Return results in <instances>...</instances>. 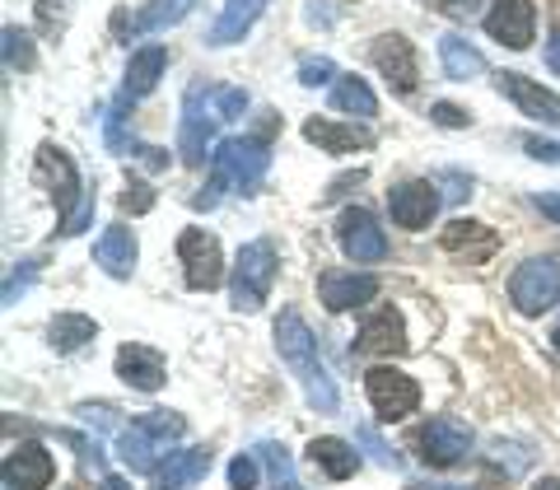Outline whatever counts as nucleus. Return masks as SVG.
Returning <instances> with one entry per match:
<instances>
[{
  "instance_id": "obj_15",
  "label": "nucleus",
  "mask_w": 560,
  "mask_h": 490,
  "mask_svg": "<svg viewBox=\"0 0 560 490\" xmlns=\"http://www.w3.org/2000/svg\"><path fill=\"white\" fill-rule=\"evenodd\" d=\"M486 33L495 43H504L510 51L533 47V33H537V5L533 0H495L486 14Z\"/></svg>"
},
{
  "instance_id": "obj_40",
  "label": "nucleus",
  "mask_w": 560,
  "mask_h": 490,
  "mask_svg": "<svg viewBox=\"0 0 560 490\" xmlns=\"http://www.w3.org/2000/svg\"><path fill=\"white\" fill-rule=\"evenodd\" d=\"M537 210H541L547 220L560 224V191H537Z\"/></svg>"
},
{
  "instance_id": "obj_16",
  "label": "nucleus",
  "mask_w": 560,
  "mask_h": 490,
  "mask_svg": "<svg viewBox=\"0 0 560 490\" xmlns=\"http://www.w3.org/2000/svg\"><path fill=\"white\" fill-rule=\"evenodd\" d=\"M117 378L127 383L136 393H160L164 378H168V364L154 346H140V341H127L117 350Z\"/></svg>"
},
{
  "instance_id": "obj_12",
  "label": "nucleus",
  "mask_w": 560,
  "mask_h": 490,
  "mask_svg": "<svg viewBox=\"0 0 560 490\" xmlns=\"http://www.w3.org/2000/svg\"><path fill=\"white\" fill-rule=\"evenodd\" d=\"M388 215H393L397 230H430V220L440 215V187L430 178L397 183L388 191Z\"/></svg>"
},
{
  "instance_id": "obj_27",
  "label": "nucleus",
  "mask_w": 560,
  "mask_h": 490,
  "mask_svg": "<svg viewBox=\"0 0 560 490\" xmlns=\"http://www.w3.org/2000/svg\"><path fill=\"white\" fill-rule=\"evenodd\" d=\"M308 458L318 463L331 481H346V477H355V471H360V453H355V444L337 440V434H323V440H313V444H308Z\"/></svg>"
},
{
  "instance_id": "obj_25",
  "label": "nucleus",
  "mask_w": 560,
  "mask_h": 490,
  "mask_svg": "<svg viewBox=\"0 0 560 490\" xmlns=\"http://www.w3.org/2000/svg\"><path fill=\"white\" fill-rule=\"evenodd\" d=\"M495 248H500L495 230H486V224H477V220H453L444 230V253H467L471 261H486Z\"/></svg>"
},
{
  "instance_id": "obj_49",
  "label": "nucleus",
  "mask_w": 560,
  "mask_h": 490,
  "mask_svg": "<svg viewBox=\"0 0 560 490\" xmlns=\"http://www.w3.org/2000/svg\"><path fill=\"white\" fill-rule=\"evenodd\" d=\"M551 346H556V350H560V327H556V331H551Z\"/></svg>"
},
{
  "instance_id": "obj_41",
  "label": "nucleus",
  "mask_w": 560,
  "mask_h": 490,
  "mask_svg": "<svg viewBox=\"0 0 560 490\" xmlns=\"http://www.w3.org/2000/svg\"><path fill=\"white\" fill-rule=\"evenodd\" d=\"M355 183H364V168H355V173H346V178H337L327 187V201H337V197H346V187H355Z\"/></svg>"
},
{
  "instance_id": "obj_28",
  "label": "nucleus",
  "mask_w": 560,
  "mask_h": 490,
  "mask_svg": "<svg viewBox=\"0 0 560 490\" xmlns=\"http://www.w3.org/2000/svg\"><path fill=\"white\" fill-rule=\"evenodd\" d=\"M191 5H197V0H150V5L136 14V20L117 14V28H131L136 38H140V33H160L168 24H183L187 14H191Z\"/></svg>"
},
{
  "instance_id": "obj_8",
  "label": "nucleus",
  "mask_w": 560,
  "mask_h": 490,
  "mask_svg": "<svg viewBox=\"0 0 560 490\" xmlns=\"http://www.w3.org/2000/svg\"><path fill=\"white\" fill-rule=\"evenodd\" d=\"M364 393H370L378 420H407L416 407H420V383L411 374L393 370V364H378V370L364 374Z\"/></svg>"
},
{
  "instance_id": "obj_32",
  "label": "nucleus",
  "mask_w": 560,
  "mask_h": 490,
  "mask_svg": "<svg viewBox=\"0 0 560 490\" xmlns=\"http://www.w3.org/2000/svg\"><path fill=\"white\" fill-rule=\"evenodd\" d=\"M337 66H331L327 57H304L300 61V84H308V90H323V84H337Z\"/></svg>"
},
{
  "instance_id": "obj_45",
  "label": "nucleus",
  "mask_w": 560,
  "mask_h": 490,
  "mask_svg": "<svg viewBox=\"0 0 560 490\" xmlns=\"http://www.w3.org/2000/svg\"><path fill=\"white\" fill-rule=\"evenodd\" d=\"M407 490H463V486H444V481H411Z\"/></svg>"
},
{
  "instance_id": "obj_23",
  "label": "nucleus",
  "mask_w": 560,
  "mask_h": 490,
  "mask_svg": "<svg viewBox=\"0 0 560 490\" xmlns=\"http://www.w3.org/2000/svg\"><path fill=\"white\" fill-rule=\"evenodd\" d=\"M164 70H168V47L150 43V47L131 51V61H127V80H121V94H127V98H145V94L154 90V84H160Z\"/></svg>"
},
{
  "instance_id": "obj_35",
  "label": "nucleus",
  "mask_w": 560,
  "mask_h": 490,
  "mask_svg": "<svg viewBox=\"0 0 560 490\" xmlns=\"http://www.w3.org/2000/svg\"><path fill=\"white\" fill-rule=\"evenodd\" d=\"M261 458H267L276 486H280V481H294V463H290V453L280 448V444H261Z\"/></svg>"
},
{
  "instance_id": "obj_10",
  "label": "nucleus",
  "mask_w": 560,
  "mask_h": 490,
  "mask_svg": "<svg viewBox=\"0 0 560 490\" xmlns=\"http://www.w3.org/2000/svg\"><path fill=\"white\" fill-rule=\"evenodd\" d=\"M178 257L187 267V290H215L224 280V253H220V238L206 234V230H183L178 234Z\"/></svg>"
},
{
  "instance_id": "obj_5",
  "label": "nucleus",
  "mask_w": 560,
  "mask_h": 490,
  "mask_svg": "<svg viewBox=\"0 0 560 490\" xmlns=\"http://www.w3.org/2000/svg\"><path fill=\"white\" fill-rule=\"evenodd\" d=\"M276 271H280V253H276V238H253L238 248L234 261V276H230V300L238 313H257L261 304L271 300V285H276Z\"/></svg>"
},
{
  "instance_id": "obj_33",
  "label": "nucleus",
  "mask_w": 560,
  "mask_h": 490,
  "mask_svg": "<svg viewBox=\"0 0 560 490\" xmlns=\"http://www.w3.org/2000/svg\"><path fill=\"white\" fill-rule=\"evenodd\" d=\"M230 486L234 490H257V453H238L230 463Z\"/></svg>"
},
{
  "instance_id": "obj_3",
  "label": "nucleus",
  "mask_w": 560,
  "mask_h": 490,
  "mask_svg": "<svg viewBox=\"0 0 560 490\" xmlns=\"http://www.w3.org/2000/svg\"><path fill=\"white\" fill-rule=\"evenodd\" d=\"M183 434L187 420L178 411H145L117 434V458L127 471H160L164 458H173Z\"/></svg>"
},
{
  "instance_id": "obj_42",
  "label": "nucleus",
  "mask_w": 560,
  "mask_h": 490,
  "mask_svg": "<svg viewBox=\"0 0 560 490\" xmlns=\"http://www.w3.org/2000/svg\"><path fill=\"white\" fill-rule=\"evenodd\" d=\"M323 5H327V0H308V14H304V20H308V24H323V28H327V24H331V14H327Z\"/></svg>"
},
{
  "instance_id": "obj_39",
  "label": "nucleus",
  "mask_w": 560,
  "mask_h": 490,
  "mask_svg": "<svg viewBox=\"0 0 560 490\" xmlns=\"http://www.w3.org/2000/svg\"><path fill=\"white\" fill-rule=\"evenodd\" d=\"M33 285V261H20V271H14L10 280H5V304H14L20 294Z\"/></svg>"
},
{
  "instance_id": "obj_17",
  "label": "nucleus",
  "mask_w": 560,
  "mask_h": 490,
  "mask_svg": "<svg viewBox=\"0 0 560 490\" xmlns=\"http://www.w3.org/2000/svg\"><path fill=\"white\" fill-rule=\"evenodd\" d=\"M495 90L510 98L523 117H537V121H547V127H560V98H556L551 90H541L537 80L504 70V75H495Z\"/></svg>"
},
{
  "instance_id": "obj_7",
  "label": "nucleus",
  "mask_w": 560,
  "mask_h": 490,
  "mask_svg": "<svg viewBox=\"0 0 560 490\" xmlns=\"http://www.w3.org/2000/svg\"><path fill=\"white\" fill-rule=\"evenodd\" d=\"M510 300L523 318H537L560 304V257H528L510 276Z\"/></svg>"
},
{
  "instance_id": "obj_31",
  "label": "nucleus",
  "mask_w": 560,
  "mask_h": 490,
  "mask_svg": "<svg viewBox=\"0 0 560 490\" xmlns=\"http://www.w3.org/2000/svg\"><path fill=\"white\" fill-rule=\"evenodd\" d=\"M5 66L10 70H33V66H38V51H33V38H28V33L24 28H5Z\"/></svg>"
},
{
  "instance_id": "obj_22",
  "label": "nucleus",
  "mask_w": 560,
  "mask_h": 490,
  "mask_svg": "<svg viewBox=\"0 0 560 490\" xmlns=\"http://www.w3.org/2000/svg\"><path fill=\"white\" fill-rule=\"evenodd\" d=\"M206 471H210V448H183L154 471L150 490H191L197 481H206Z\"/></svg>"
},
{
  "instance_id": "obj_11",
  "label": "nucleus",
  "mask_w": 560,
  "mask_h": 490,
  "mask_svg": "<svg viewBox=\"0 0 560 490\" xmlns=\"http://www.w3.org/2000/svg\"><path fill=\"white\" fill-rule=\"evenodd\" d=\"M416 448H420V458H425L430 467H453V463H463L471 453V430L463 425V420H453V416H434V420H425V425L416 430Z\"/></svg>"
},
{
  "instance_id": "obj_48",
  "label": "nucleus",
  "mask_w": 560,
  "mask_h": 490,
  "mask_svg": "<svg viewBox=\"0 0 560 490\" xmlns=\"http://www.w3.org/2000/svg\"><path fill=\"white\" fill-rule=\"evenodd\" d=\"M276 490H304V486H294V481H280Z\"/></svg>"
},
{
  "instance_id": "obj_38",
  "label": "nucleus",
  "mask_w": 560,
  "mask_h": 490,
  "mask_svg": "<svg viewBox=\"0 0 560 490\" xmlns=\"http://www.w3.org/2000/svg\"><path fill=\"white\" fill-rule=\"evenodd\" d=\"M75 416L84 420V425H98V430H113V407H108V401H98V407H90V401H84V407H75Z\"/></svg>"
},
{
  "instance_id": "obj_34",
  "label": "nucleus",
  "mask_w": 560,
  "mask_h": 490,
  "mask_svg": "<svg viewBox=\"0 0 560 490\" xmlns=\"http://www.w3.org/2000/svg\"><path fill=\"white\" fill-rule=\"evenodd\" d=\"M121 210H131V215H145V210H154V187L131 178L127 191H121Z\"/></svg>"
},
{
  "instance_id": "obj_44",
  "label": "nucleus",
  "mask_w": 560,
  "mask_h": 490,
  "mask_svg": "<svg viewBox=\"0 0 560 490\" xmlns=\"http://www.w3.org/2000/svg\"><path fill=\"white\" fill-rule=\"evenodd\" d=\"M547 66H551L556 75H560V28L551 33V43H547Z\"/></svg>"
},
{
  "instance_id": "obj_43",
  "label": "nucleus",
  "mask_w": 560,
  "mask_h": 490,
  "mask_svg": "<svg viewBox=\"0 0 560 490\" xmlns=\"http://www.w3.org/2000/svg\"><path fill=\"white\" fill-rule=\"evenodd\" d=\"M440 10L444 14H471L477 10V0H440Z\"/></svg>"
},
{
  "instance_id": "obj_18",
  "label": "nucleus",
  "mask_w": 560,
  "mask_h": 490,
  "mask_svg": "<svg viewBox=\"0 0 560 490\" xmlns=\"http://www.w3.org/2000/svg\"><path fill=\"white\" fill-rule=\"evenodd\" d=\"M374 294H378V276H370V271H323L318 276V300L327 304V313L370 304Z\"/></svg>"
},
{
  "instance_id": "obj_19",
  "label": "nucleus",
  "mask_w": 560,
  "mask_h": 490,
  "mask_svg": "<svg viewBox=\"0 0 560 490\" xmlns=\"http://www.w3.org/2000/svg\"><path fill=\"white\" fill-rule=\"evenodd\" d=\"M304 140H313L323 154H355V150L374 145V136L364 127H355V121H337V117H308Z\"/></svg>"
},
{
  "instance_id": "obj_24",
  "label": "nucleus",
  "mask_w": 560,
  "mask_h": 490,
  "mask_svg": "<svg viewBox=\"0 0 560 490\" xmlns=\"http://www.w3.org/2000/svg\"><path fill=\"white\" fill-rule=\"evenodd\" d=\"M94 261L108 276H117V280H127L131 271H136V234L127 230V224H108L103 230V238L94 243Z\"/></svg>"
},
{
  "instance_id": "obj_21",
  "label": "nucleus",
  "mask_w": 560,
  "mask_h": 490,
  "mask_svg": "<svg viewBox=\"0 0 560 490\" xmlns=\"http://www.w3.org/2000/svg\"><path fill=\"white\" fill-rule=\"evenodd\" d=\"M267 5H271V0H224L220 20H215V28H210V47H234V43H243Z\"/></svg>"
},
{
  "instance_id": "obj_36",
  "label": "nucleus",
  "mask_w": 560,
  "mask_h": 490,
  "mask_svg": "<svg viewBox=\"0 0 560 490\" xmlns=\"http://www.w3.org/2000/svg\"><path fill=\"white\" fill-rule=\"evenodd\" d=\"M430 117L440 121V127H448V131H463V127H471V113H463L458 103H434Z\"/></svg>"
},
{
  "instance_id": "obj_37",
  "label": "nucleus",
  "mask_w": 560,
  "mask_h": 490,
  "mask_svg": "<svg viewBox=\"0 0 560 490\" xmlns=\"http://www.w3.org/2000/svg\"><path fill=\"white\" fill-rule=\"evenodd\" d=\"M523 150L541 164H560V140H537V136H523Z\"/></svg>"
},
{
  "instance_id": "obj_13",
  "label": "nucleus",
  "mask_w": 560,
  "mask_h": 490,
  "mask_svg": "<svg viewBox=\"0 0 560 490\" xmlns=\"http://www.w3.org/2000/svg\"><path fill=\"white\" fill-rule=\"evenodd\" d=\"M370 61L378 66V75L388 80L397 94H416V84H420V66H416V47H411L407 38H401V33H383V38H374Z\"/></svg>"
},
{
  "instance_id": "obj_14",
  "label": "nucleus",
  "mask_w": 560,
  "mask_h": 490,
  "mask_svg": "<svg viewBox=\"0 0 560 490\" xmlns=\"http://www.w3.org/2000/svg\"><path fill=\"white\" fill-rule=\"evenodd\" d=\"M0 477H5V490H47L57 481V458H51L38 440H28L20 448H10Z\"/></svg>"
},
{
  "instance_id": "obj_4",
  "label": "nucleus",
  "mask_w": 560,
  "mask_h": 490,
  "mask_svg": "<svg viewBox=\"0 0 560 490\" xmlns=\"http://www.w3.org/2000/svg\"><path fill=\"white\" fill-rule=\"evenodd\" d=\"M38 178L51 187V201H57V210H61V234L66 238L84 234V224L94 220V191H84L70 154L57 150V145H43L38 150Z\"/></svg>"
},
{
  "instance_id": "obj_9",
  "label": "nucleus",
  "mask_w": 560,
  "mask_h": 490,
  "mask_svg": "<svg viewBox=\"0 0 560 490\" xmlns=\"http://www.w3.org/2000/svg\"><path fill=\"white\" fill-rule=\"evenodd\" d=\"M337 243L355 267H374V261L388 257V234L378 230L374 210H364V206H350L337 220Z\"/></svg>"
},
{
  "instance_id": "obj_30",
  "label": "nucleus",
  "mask_w": 560,
  "mask_h": 490,
  "mask_svg": "<svg viewBox=\"0 0 560 490\" xmlns=\"http://www.w3.org/2000/svg\"><path fill=\"white\" fill-rule=\"evenodd\" d=\"M331 108H341L350 117H374L378 98H374V90L360 75H341L337 84H331Z\"/></svg>"
},
{
  "instance_id": "obj_20",
  "label": "nucleus",
  "mask_w": 560,
  "mask_h": 490,
  "mask_svg": "<svg viewBox=\"0 0 560 490\" xmlns=\"http://www.w3.org/2000/svg\"><path fill=\"white\" fill-rule=\"evenodd\" d=\"M355 350L360 355H397V350H407V327H401V318L393 308H378L374 318H364Z\"/></svg>"
},
{
  "instance_id": "obj_46",
  "label": "nucleus",
  "mask_w": 560,
  "mask_h": 490,
  "mask_svg": "<svg viewBox=\"0 0 560 490\" xmlns=\"http://www.w3.org/2000/svg\"><path fill=\"white\" fill-rule=\"evenodd\" d=\"M103 490H131V486L121 481V477H103Z\"/></svg>"
},
{
  "instance_id": "obj_6",
  "label": "nucleus",
  "mask_w": 560,
  "mask_h": 490,
  "mask_svg": "<svg viewBox=\"0 0 560 490\" xmlns=\"http://www.w3.org/2000/svg\"><path fill=\"white\" fill-rule=\"evenodd\" d=\"M210 160H215V173L234 191L253 197L271 168V145H267V136H230V140H220Z\"/></svg>"
},
{
  "instance_id": "obj_26",
  "label": "nucleus",
  "mask_w": 560,
  "mask_h": 490,
  "mask_svg": "<svg viewBox=\"0 0 560 490\" xmlns=\"http://www.w3.org/2000/svg\"><path fill=\"white\" fill-rule=\"evenodd\" d=\"M440 61H444V75L448 80H477V75H486V57L477 47H471L463 33H444L440 38Z\"/></svg>"
},
{
  "instance_id": "obj_47",
  "label": "nucleus",
  "mask_w": 560,
  "mask_h": 490,
  "mask_svg": "<svg viewBox=\"0 0 560 490\" xmlns=\"http://www.w3.org/2000/svg\"><path fill=\"white\" fill-rule=\"evenodd\" d=\"M533 490H560V477H541Z\"/></svg>"
},
{
  "instance_id": "obj_1",
  "label": "nucleus",
  "mask_w": 560,
  "mask_h": 490,
  "mask_svg": "<svg viewBox=\"0 0 560 490\" xmlns=\"http://www.w3.org/2000/svg\"><path fill=\"white\" fill-rule=\"evenodd\" d=\"M243 108H248V94L234 90V84H191L183 98V121H178L183 164L201 168L210 154V140H215V127L243 117Z\"/></svg>"
},
{
  "instance_id": "obj_2",
  "label": "nucleus",
  "mask_w": 560,
  "mask_h": 490,
  "mask_svg": "<svg viewBox=\"0 0 560 490\" xmlns=\"http://www.w3.org/2000/svg\"><path fill=\"white\" fill-rule=\"evenodd\" d=\"M276 350H280V360L290 364V374L304 383L308 407H318V411H337L341 407V393H337V383H331V374H327V364L318 355V341H313V331H308L300 308H285L276 318Z\"/></svg>"
},
{
  "instance_id": "obj_29",
  "label": "nucleus",
  "mask_w": 560,
  "mask_h": 490,
  "mask_svg": "<svg viewBox=\"0 0 560 490\" xmlns=\"http://www.w3.org/2000/svg\"><path fill=\"white\" fill-rule=\"evenodd\" d=\"M47 337H51V350H57V355H75L80 346H90L98 337V327H94V318H84V313H57L47 327Z\"/></svg>"
}]
</instances>
